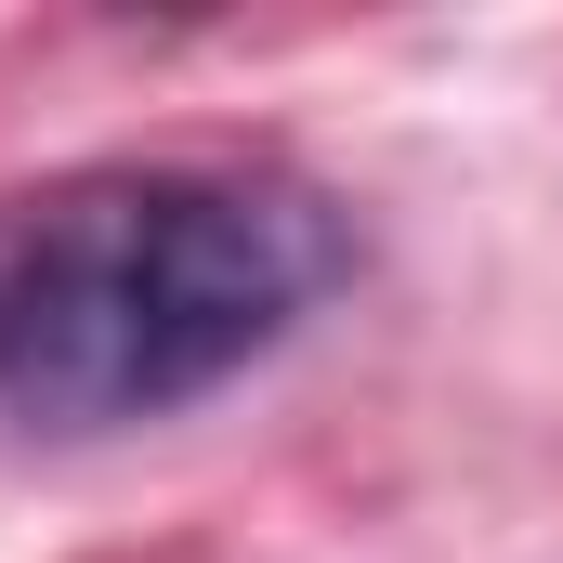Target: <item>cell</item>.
Instances as JSON below:
<instances>
[{"instance_id":"6da1fadb","label":"cell","mask_w":563,"mask_h":563,"mask_svg":"<svg viewBox=\"0 0 563 563\" xmlns=\"http://www.w3.org/2000/svg\"><path fill=\"white\" fill-rule=\"evenodd\" d=\"M354 276L288 170H66L0 197V407L40 432L170 420Z\"/></svg>"}]
</instances>
